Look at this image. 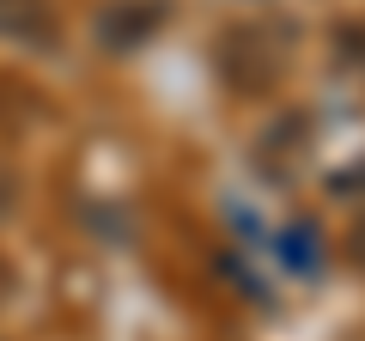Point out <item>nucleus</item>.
Wrapping results in <instances>:
<instances>
[{
  "label": "nucleus",
  "instance_id": "obj_1",
  "mask_svg": "<svg viewBox=\"0 0 365 341\" xmlns=\"http://www.w3.org/2000/svg\"><path fill=\"white\" fill-rule=\"evenodd\" d=\"M0 37L6 43H31V49H49L61 37V19H55L49 0H0Z\"/></svg>",
  "mask_w": 365,
  "mask_h": 341
},
{
  "label": "nucleus",
  "instance_id": "obj_2",
  "mask_svg": "<svg viewBox=\"0 0 365 341\" xmlns=\"http://www.w3.org/2000/svg\"><path fill=\"white\" fill-rule=\"evenodd\" d=\"M6 208H13V170L0 165V213H6Z\"/></svg>",
  "mask_w": 365,
  "mask_h": 341
},
{
  "label": "nucleus",
  "instance_id": "obj_3",
  "mask_svg": "<svg viewBox=\"0 0 365 341\" xmlns=\"http://www.w3.org/2000/svg\"><path fill=\"white\" fill-rule=\"evenodd\" d=\"M6 287H13V268H6V263H0V299H6Z\"/></svg>",
  "mask_w": 365,
  "mask_h": 341
}]
</instances>
